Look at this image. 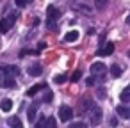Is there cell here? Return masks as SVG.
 I'll return each mask as SVG.
<instances>
[{
    "instance_id": "cell-11",
    "label": "cell",
    "mask_w": 130,
    "mask_h": 128,
    "mask_svg": "<svg viewBox=\"0 0 130 128\" xmlns=\"http://www.w3.org/2000/svg\"><path fill=\"white\" fill-rule=\"evenodd\" d=\"M77 39H78V32H77V30H70V32L64 36V41H68V43L77 41Z\"/></svg>"
},
{
    "instance_id": "cell-5",
    "label": "cell",
    "mask_w": 130,
    "mask_h": 128,
    "mask_svg": "<svg viewBox=\"0 0 130 128\" xmlns=\"http://www.w3.org/2000/svg\"><path fill=\"white\" fill-rule=\"evenodd\" d=\"M46 13H48V25H50V29H55V23H54V20L59 16V11H57L54 6H48Z\"/></svg>"
},
{
    "instance_id": "cell-23",
    "label": "cell",
    "mask_w": 130,
    "mask_h": 128,
    "mask_svg": "<svg viewBox=\"0 0 130 128\" xmlns=\"http://www.w3.org/2000/svg\"><path fill=\"white\" fill-rule=\"evenodd\" d=\"M43 101H46V103H50V101H52V93H50V91L46 93V98H43Z\"/></svg>"
},
{
    "instance_id": "cell-13",
    "label": "cell",
    "mask_w": 130,
    "mask_h": 128,
    "mask_svg": "<svg viewBox=\"0 0 130 128\" xmlns=\"http://www.w3.org/2000/svg\"><path fill=\"white\" fill-rule=\"evenodd\" d=\"M119 98H121L123 103H128V101H130V87H125V89L121 91V96H119Z\"/></svg>"
},
{
    "instance_id": "cell-25",
    "label": "cell",
    "mask_w": 130,
    "mask_h": 128,
    "mask_svg": "<svg viewBox=\"0 0 130 128\" xmlns=\"http://www.w3.org/2000/svg\"><path fill=\"white\" fill-rule=\"evenodd\" d=\"M71 128H86V124H84V123H73Z\"/></svg>"
},
{
    "instance_id": "cell-14",
    "label": "cell",
    "mask_w": 130,
    "mask_h": 128,
    "mask_svg": "<svg viewBox=\"0 0 130 128\" xmlns=\"http://www.w3.org/2000/svg\"><path fill=\"white\" fill-rule=\"evenodd\" d=\"M0 105H2V110H6V112H9V110L13 108V101H11L9 98L2 100V103H0Z\"/></svg>"
},
{
    "instance_id": "cell-15",
    "label": "cell",
    "mask_w": 130,
    "mask_h": 128,
    "mask_svg": "<svg viewBox=\"0 0 130 128\" xmlns=\"http://www.w3.org/2000/svg\"><path fill=\"white\" fill-rule=\"evenodd\" d=\"M110 75H112L114 78H118V77H121V68H119L118 64H114V66L110 68Z\"/></svg>"
},
{
    "instance_id": "cell-24",
    "label": "cell",
    "mask_w": 130,
    "mask_h": 128,
    "mask_svg": "<svg viewBox=\"0 0 130 128\" xmlns=\"http://www.w3.org/2000/svg\"><path fill=\"white\" fill-rule=\"evenodd\" d=\"M46 124H48V126H55L57 123H55V119H54V117H50V119H46Z\"/></svg>"
},
{
    "instance_id": "cell-19",
    "label": "cell",
    "mask_w": 130,
    "mask_h": 128,
    "mask_svg": "<svg viewBox=\"0 0 130 128\" xmlns=\"http://www.w3.org/2000/svg\"><path fill=\"white\" fill-rule=\"evenodd\" d=\"M46 124V117L43 116V117H39V121L36 123V128H41V126H45Z\"/></svg>"
},
{
    "instance_id": "cell-6",
    "label": "cell",
    "mask_w": 130,
    "mask_h": 128,
    "mask_svg": "<svg viewBox=\"0 0 130 128\" xmlns=\"http://www.w3.org/2000/svg\"><path fill=\"white\" fill-rule=\"evenodd\" d=\"M2 71H4V77H13V78L18 77V73H20V69L16 66H6Z\"/></svg>"
},
{
    "instance_id": "cell-18",
    "label": "cell",
    "mask_w": 130,
    "mask_h": 128,
    "mask_svg": "<svg viewBox=\"0 0 130 128\" xmlns=\"http://www.w3.org/2000/svg\"><path fill=\"white\" fill-rule=\"evenodd\" d=\"M94 6H96V9H103L107 6V0H94Z\"/></svg>"
},
{
    "instance_id": "cell-20",
    "label": "cell",
    "mask_w": 130,
    "mask_h": 128,
    "mask_svg": "<svg viewBox=\"0 0 130 128\" xmlns=\"http://www.w3.org/2000/svg\"><path fill=\"white\" fill-rule=\"evenodd\" d=\"M14 4H16L18 7H25V6L29 4V0H14Z\"/></svg>"
},
{
    "instance_id": "cell-26",
    "label": "cell",
    "mask_w": 130,
    "mask_h": 128,
    "mask_svg": "<svg viewBox=\"0 0 130 128\" xmlns=\"http://www.w3.org/2000/svg\"><path fill=\"white\" fill-rule=\"evenodd\" d=\"M94 80H96L94 77H89V78H87V85H93V84H94Z\"/></svg>"
},
{
    "instance_id": "cell-8",
    "label": "cell",
    "mask_w": 130,
    "mask_h": 128,
    "mask_svg": "<svg viewBox=\"0 0 130 128\" xmlns=\"http://www.w3.org/2000/svg\"><path fill=\"white\" fill-rule=\"evenodd\" d=\"M43 89H46V84H36L34 87H30V89L27 91V96H34V94H38V93L43 91Z\"/></svg>"
},
{
    "instance_id": "cell-16",
    "label": "cell",
    "mask_w": 130,
    "mask_h": 128,
    "mask_svg": "<svg viewBox=\"0 0 130 128\" xmlns=\"http://www.w3.org/2000/svg\"><path fill=\"white\" fill-rule=\"evenodd\" d=\"M4 87H14V78L13 77H6V80H4Z\"/></svg>"
},
{
    "instance_id": "cell-9",
    "label": "cell",
    "mask_w": 130,
    "mask_h": 128,
    "mask_svg": "<svg viewBox=\"0 0 130 128\" xmlns=\"http://www.w3.org/2000/svg\"><path fill=\"white\" fill-rule=\"evenodd\" d=\"M27 71H29V75H30V77H39L43 69H41V66H39V64H32V66H29V69H27Z\"/></svg>"
},
{
    "instance_id": "cell-17",
    "label": "cell",
    "mask_w": 130,
    "mask_h": 128,
    "mask_svg": "<svg viewBox=\"0 0 130 128\" xmlns=\"http://www.w3.org/2000/svg\"><path fill=\"white\" fill-rule=\"evenodd\" d=\"M7 123H9L11 126H22V121H20L18 117H9V119H7Z\"/></svg>"
},
{
    "instance_id": "cell-12",
    "label": "cell",
    "mask_w": 130,
    "mask_h": 128,
    "mask_svg": "<svg viewBox=\"0 0 130 128\" xmlns=\"http://www.w3.org/2000/svg\"><path fill=\"white\" fill-rule=\"evenodd\" d=\"M36 108H38V103H36V105H32V107L27 110V117H29V121H30V123H34V121H36Z\"/></svg>"
},
{
    "instance_id": "cell-27",
    "label": "cell",
    "mask_w": 130,
    "mask_h": 128,
    "mask_svg": "<svg viewBox=\"0 0 130 128\" xmlns=\"http://www.w3.org/2000/svg\"><path fill=\"white\" fill-rule=\"evenodd\" d=\"M110 124H112V126H114V124H118V119H116V117H112V119H110Z\"/></svg>"
},
{
    "instance_id": "cell-4",
    "label": "cell",
    "mask_w": 130,
    "mask_h": 128,
    "mask_svg": "<svg viewBox=\"0 0 130 128\" xmlns=\"http://www.w3.org/2000/svg\"><path fill=\"white\" fill-rule=\"evenodd\" d=\"M105 71H107V68H105L103 62H93V64H91V73H93L94 77H102V78H103Z\"/></svg>"
},
{
    "instance_id": "cell-2",
    "label": "cell",
    "mask_w": 130,
    "mask_h": 128,
    "mask_svg": "<svg viewBox=\"0 0 130 128\" xmlns=\"http://www.w3.org/2000/svg\"><path fill=\"white\" fill-rule=\"evenodd\" d=\"M16 18H18V14L16 13H9V16L6 18V20H2V22H0V32H7L13 25H14V22H16Z\"/></svg>"
},
{
    "instance_id": "cell-22",
    "label": "cell",
    "mask_w": 130,
    "mask_h": 128,
    "mask_svg": "<svg viewBox=\"0 0 130 128\" xmlns=\"http://www.w3.org/2000/svg\"><path fill=\"white\" fill-rule=\"evenodd\" d=\"M54 80H55V82H57V84H62V82H64V80H66V77H64V75H57V77H55V78H54Z\"/></svg>"
},
{
    "instance_id": "cell-7",
    "label": "cell",
    "mask_w": 130,
    "mask_h": 128,
    "mask_svg": "<svg viewBox=\"0 0 130 128\" xmlns=\"http://www.w3.org/2000/svg\"><path fill=\"white\" fill-rule=\"evenodd\" d=\"M114 52V43H107L100 52H98V55H102V57H105V55H110Z\"/></svg>"
},
{
    "instance_id": "cell-10",
    "label": "cell",
    "mask_w": 130,
    "mask_h": 128,
    "mask_svg": "<svg viewBox=\"0 0 130 128\" xmlns=\"http://www.w3.org/2000/svg\"><path fill=\"white\" fill-rule=\"evenodd\" d=\"M116 110H118V114H119L123 119H128V117H130V108H128L126 105H119Z\"/></svg>"
},
{
    "instance_id": "cell-1",
    "label": "cell",
    "mask_w": 130,
    "mask_h": 128,
    "mask_svg": "<svg viewBox=\"0 0 130 128\" xmlns=\"http://www.w3.org/2000/svg\"><path fill=\"white\" fill-rule=\"evenodd\" d=\"M84 107L87 108V114H91V123H93V124H98L100 119H102V110H100V107L94 105L91 100H86V101H84Z\"/></svg>"
},
{
    "instance_id": "cell-3",
    "label": "cell",
    "mask_w": 130,
    "mask_h": 128,
    "mask_svg": "<svg viewBox=\"0 0 130 128\" xmlns=\"http://www.w3.org/2000/svg\"><path fill=\"white\" fill-rule=\"evenodd\" d=\"M71 117H73V108L68 107V105H62V107L59 108V119H61L62 123H68Z\"/></svg>"
},
{
    "instance_id": "cell-21",
    "label": "cell",
    "mask_w": 130,
    "mask_h": 128,
    "mask_svg": "<svg viewBox=\"0 0 130 128\" xmlns=\"http://www.w3.org/2000/svg\"><path fill=\"white\" fill-rule=\"evenodd\" d=\"M80 77H82V71H75V73H73V77H71V80H73V82H77V80H80Z\"/></svg>"
}]
</instances>
